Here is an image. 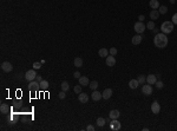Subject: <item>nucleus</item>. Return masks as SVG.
Segmentation results:
<instances>
[{
	"label": "nucleus",
	"mask_w": 177,
	"mask_h": 131,
	"mask_svg": "<svg viewBox=\"0 0 177 131\" xmlns=\"http://www.w3.org/2000/svg\"><path fill=\"white\" fill-rule=\"evenodd\" d=\"M154 44L158 49H164L168 45V37L165 33H157L154 38Z\"/></svg>",
	"instance_id": "f257e3e1"
},
{
	"label": "nucleus",
	"mask_w": 177,
	"mask_h": 131,
	"mask_svg": "<svg viewBox=\"0 0 177 131\" xmlns=\"http://www.w3.org/2000/svg\"><path fill=\"white\" fill-rule=\"evenodd\" d=\"M161 31H162V33H165V34L171 33V32L174 31L173 21H164V23L161 25Z\"/></svg>",
	"instance_id": "f03ea898"
},
{
	"label": "nucleus",
	"mask_w": 177,
	"mask_h": 131,
	"mask_svg": "<svg viewBox=\"0 0 177 131\" xmlns=\"http://www.w3.org/2000/svg\"><path fill=\"white\" fill-rule=\"evenodd\" d=\"M36 77H37V73H36V70H28L26 71V74H25V79L27 81H32V80H36Z\"/></svg>",
	"instance_id": "7ed1b4c3"
},
{
	"label": "nucleus",
	"mask_w": 177,
	"mask_h": 131,
	"mask_svg": "<svg viewBox=\"0 0 177 131\" xmlns=\"http://www.w3.org/2000/svg\"><path fill=\"white\" fill-rule=\"evenodd\" d=\"M145 27H146V25H144V24H143V21H138V23L135 24L133 28H135V31H136L138 34H142L143 32L145 31Z\"/></svg>",
	"instance_id": "20e7f679"
},
{
	"label": "nucleus",
	"mask_w": 177,
	"mask_h": 131,
	"mask_svg": "<svg viewBox=\"0 0 177 131\" xmlns=\"http://www.w3.org/2000/svg\"><path fill=\"white\" fill-rule=\"evenodd\" d=\"M120 128H122V124H120V122H118V119H111V122H110V129L111 130L118 131Z\"/></svg>",
	"instance_id": "39448f33"
},
{
	"label": "nucleus",
	"mask_w": 177,
	"mask_h": 131,
	"mask_svg": "<svg viewBox=\"0 0 177 131\" xmlns=\"http://www.w3.org/2000/svg\"><path fill=\"white\" fill-rule=\"evenodd\" d=\"M1 70L4 71V72H11L12 70H13V65L9 63V62H4V63L1 64Z\"/></svg>",
	"instance_id": "423d86ee"
},
{
	"label": "nucleus",
	"mask_w": 177,
	"mask_h": 131,
	"mask_svg": "<svg viewBox=\"0 0 177 131\" xmlns=\"http://www.w3.org/2000/svg\"><path fill=\"white\" fill-rule=\"evenodd\" d=\"M151 111H152V113H155V115H158L159 113V111H161V105L158 104L157 100H155L154 103L151 104Z\"/></svg>",
	"instance_id": "0eeeda50"
},
{
	"label": "nucleus",
	"mask_w": 177,
	"mask_h": 131,
	"mask_svg": "<svg viewBox=\"0 0 177 131\" xmlns=\"http://www.w3.org/2000/svg\"><path fill=\"white\" fill-rule=\"evenodd\" d=\"M142 92H143V95L150 96L151 93H152V86L150 85V84H148V85H143V87H142Z\"/></svg>",
	"instance_id": "6e6552de"
},
{
	"label": "nucleus",
	"mask_w": 177,
	"mask_h": 131,
	"mask_svg": "<svg viewBox=\"0 0 177 131\" xmlns=\"http://www.w3.org/2000/svg\"><path fill=\"white\" fill-rule=\"evenodd\" d=\"M78 100L83 103V104H85L89 102V95L87 93H84V92H80L79 95H78Z\"/></svg>",
	"instance_id": "1a4fd4ad"
},
{
	"label": "nucleus",
	"mask_w": 177,
	"mask_h": 131,
	"mask_svg": "<svg viewBox=\"0 0 177 131\" xmlns=\"http://www.w3.org/2000/svg\"><path fill=\"white\" fill-rule=\"evenodd\" d=\"M105 63H106V65L108 66H110V67H112V66H115V64H116V59H115V56H108L106 57V60H105Z\"/></svg>",
	"instance_id": "9d476101"
},
{
	"label": "nucleus",
	"mask_w": 177,
	"mask_h": 131,
	"mask_svg": "<svg viewBox=\"0 0 177 131\" xmlns=\"http://www.w3.org/2000/svg\"><path fill=\"white\" fill-rule=\"evenodd\" d=\"M142 40H143V37H142L141 34H138V33H137V36L132 37V39H131L133 45H139V44L142 43Z\"/></svg>",
	"instance_id": "9b49d317"
},
{
	"label": "nucleus",
	"mask_w": 177,
	"mask_h": 131,
	"mask_svg": "<svg viewBox=\"0 0 177 131\" xmlns=\"http://www.w3.org/2000/svg\"><path fill=\"white\" fill-rule=\"evenodd\" d=\"M156 81H157V76H156V74H149V76L146 77V83L150 84V85H154Z\"/></svg>",
	"instance_id": "f8f14e48"
},
{
	"label": "nucleus",
	"mask_w": 177,
	"mask_h": 131,
	"mask_svg": "<svg viewBox=\"0 0 177 131\" xmlns=\"http://www.w3.org/2000/svg\"><path fill=\"white\" fill-rule=\"evenodd\" d=\"M102 98H103V96H102V93H100L99 91L93 90V92H92V100H95V102H98V100H100Z\"/></svg>",
	"instance_id": "ddd939ff"
},
{
	"label": "nucleus",
	"mask_w": 177,
	"mask_h": 131,
	"mask_svg": "<svg viewBox=\"0 0 177 131\" xmlns=\"http://www.w3.org/2000/svg\"><path fill=\"white\" fill-rule=\"evenodd\" d=\"M109 116L111 119H118L119 118V116H120V112L118 111V110H111L109 113Z\"/></svg>",
	"instance_id": "4468645a"
},
{
	"label": "nucleus",
	"mask_w": 177,
	"mask_h": 131,
	"mask_svg": "<svg viewBox=\"0 0 177 131\" xmlns=\"http://www.w3.org/2000/svg\"><path fill=\"white\" fill-rule=\"evenodd\" d=\"M159 12H158V9H152L151 12H150V19H152V20H157V19L159 18Z\"/></svg>",
	"instance_id": "2eb2a0df"
},
{
	"label": "nucleus",
	"mask_w": 177,
	"mask_h": 131,
	"mask_svg": "<svg viewBox=\"0 0 177 131\" xmlns=\"http://www.w3.org/2000/svg\"><path fill=\"white\" fill-rule=\"evenodd\" d=\"M102 96H103L104 99H109V98H111V96H112V90H111V89H105V90L103 91Z\"/></svg>",
	"instance_id": "dca6fc26"
},
{
	"label": "nucleus",
	"mask_w": 177,
	"mask_h": 131,
	"mask_svg": "<svg viewBox=\"0 0 177 131\" xmlns=\"http://www.w3.org/2000/svg\"><path fill=\"white\" fill-rule=\"evenodd\" d=\"M38 86H40V83H39V81L32 80V81H30V84H28V89H30V90H37Z\"/></svg>",
	"instance_id": "f3484780"
},
{
	"label": "nucleus",
	"mask_w": 177,
	"mask_h": 131,
	"mask_svg": "<svg viewBox=\"0 0 177 131\" xmlns=\"http://www.w3.org/2000/svg\"><path fill=\"white\" fill-rule=\"evenodd\" d=\"M79 84L82 86H89L90 84V80H89V78L85 77V76H83V77L79 78Z\"/></svg>",
	"instance_id": "a211bd4d"
},
{
	"label": "nucleus",
	"mask_w": 177,
	"mask_h": 131,
	"mask_svg": "<svg viewBox=\"0 0 177 131\" xmlns=\"http://www.w3.org/2000/svg\"><path fill=\"white\" fill-rule=\"evenodd\" d=\"M149 6L152 9H158V7L161 6L158 2V0H150L149 1Z\"/></svg>",
	"instance_id": "6ab92c4d"
},
{
	"label": "nucleus",
	"mask_w": 177,
	"mask_h": 131,
	"mask_svg": "<svg viewBox=\"0 0 177 131\" xmlns=\"http://www.w3.org/2000/svg\"><path fill=\"white\" fill-rule=\"evenodd\" d=\"M138 85H139V83H138V80H137V79H131V80L129 81V86H130V89H132V90L137 89V87H138Z\"/></svg>",
	"instance_id": "aec40b11"
},
{
	"label": "nucleus",
	"mask_w": 177,
	"mask_h": 131,
	"mask_svg": "<svg viewBox=\"0 0 177 131\" xmlns=\"http://www.w3.org/2000/svg\"><path fill=\"white\" fill-rule=\"evenodd\" d=\"M73 65H74L76 67H82L83 66V59L80 58V57L74 58V60H73Z\"/></svg>",
	"instance_id": "412c9836"
},
{
	"label": "nucleus",
	"mask_w": 177,
	"mask_h": 131,
	"mask_svg": "<svg viewBox=\"0 0 177 131\" xmlns=\"http://www.w3.org/2000/svg\"><path fill=\"white\" fill-rule=\"evenodd\" d=\"M98 54H99V57H108L109 56V50L108 49H105V47H102L99 51H98Z\"/></svg>",
	"instance_id": "4be33fe9"
},
{
	"label": "nucleus",
	"mask_w": 177,
	"mask_h": 131,
	"mask_svg": "<svg viewBox=\"0 0 177 131\" xmlns=\"http://www.w3.org/2000/svg\"><path fill=\"white\" fill-rule=\"evenodd\" d=\"M8 111H9V108L7 106V104H1V106H0V112L2 113V115H6Z\"/></svg>",
	"instance_id": "5701e85b"
},
{
	"label": "nucleus",
	"mask_w": 177,
	"mask_h": 131,
	"mask_svg": "<svg viewBox=\"0 0 177 131\" xmlns=\"http://www.w3.org/2000/svg\"><path fill=\"white\" fill-rule=\"evenodd\" d=\"M49 85H50V84H49V81H47V80H44V79H43V80L40 81V87L44 91L49 89Z\"/></svg>",
	"instance_id": "b1692460"
},
{
	"label": "nucleus",
	"mask_w": 177,
	"mask_h": 131,
	"mask_svg": "<svg viewBox=\"0 0 177 131\" xmlns=\"http://www.w3.org/2000/svg\"><path fill=\"white\" fill-rule=\"evenodd\" d=\"M137 80H138V83H139L141 85H143V84L146 81V77L144 76V74H139V76L137 77Z\"/></svg>",
	"instance_id": "393cba45"
},
{
	"label": "nucleus",
	"mask_w": 177,
	"mask_h": 131,
	"mask_svg": "<svg viewBox=\"0 0 177 131\" xmlns=\"http://www.w3.org/2000/svg\"><path fill=\"white\" fill-rule=\"evenodd\" d=\"M89 87H90L91 90H97V87H98V81L92 80L90 84H89Z\"/></svg>",
	"instance_id": "a878e982"
},
{
	"label": "nucleus",
	"mask_w": 177,
	"mask_h": 131,
	"mask_svg": "<svg viewBox=\"0 0 177 131\" xmlns=\"http://www.w3.org/2000/svg\"><path fill=\"white\" fill-rule=\"evenodd\" d=\"M105 123H106L105 118H102V117L97 118V125H98V127H104Z\"/></svg>",
	"instance_id": "bb28decb"
},
{
	"label": "nucleus",
	"mask_w": 177,
	"mask_h": 131,
	"mask_svg": "<svg viewBox=\"0 0 177 131\" xmlns=\"http://www.w3.org/2000/svg\"><path fill=\"white\" fill-rule=\"evenodd\" d=\"M68 89H70L68 83H67V81H63V83H61V90L66 92V91H68Z\"/></svg>",
	"instance_id": "cd10ccee"
},
{
	"label": "nucleus",
	"mask_w": 177,
	"mask_h": 131,
	"mask_svg": "<svg viewBox=\"0 0 177 131\" xmlns=\"http://www.w3.org/2000/svg\"><path fill=\"white\" fill-rule=\"evenodd\" d=\"M158 12H159V14H165L167 12H168L167 6H159V7H158Z\"/></svg>",
	"instance_id": "c85d7f7f"
},
{
	"label": "nucleus",
	"mask_w": 177,
	"mask_h": 131,
	"mask_svg": "<svg viewBox=\"0 0 177 131\" xmlns=\"http://www.w3.org/2000/svg\"><path fill=\"white\" fill-rule=\"evenodd\" d=\"M73 91H74L77 95H79V93L82 92V85H80V84H79V85H76L73 87Z\"/></svg>",
	"instance_id": "c756f323"
},
{
	"label": "nucleus",
	"mask_w": 177,
	"mask_h": 131,
	"mask_svg": "<svg viewBox=\"0 0 177 131\" xmlns=\"http://www.w3.org/2000/svg\"><path fill=\"white\" fill-rule=\"evenodd\" d=\"M155 85H156V87H157V89H159V90H161V89H163V87H164V83H163V81H161V80H157L156 83H155Z\"/></svg>",
	"instance_id": "7c9ffc66"
},
{
	"label": "nucleus",
	"mask_w": 177,
	"mask_h": 131,
	"mask_svg": "<svg viewBox=\"0 0 177 131\" xmlns=\"http://www.w3.org/2000/svg\"><path fill=\"white\" fill-rule=\"evenodd\" d=\"M146 27H148L149 30H154V28H155V23H154V20H151V21H149V23L146 24Z\"/></svg>",
	"instance_id": "2f4dec72"
},
{
	"label": "nucleus",
	"mask_w": 177,
	"mask_h": 131,
	"mask_svg": "<svg viewBox=\"0 0 177 131\" xmlns=\"http://www.w3.org/2000/svg\"><path fill=\"white\" fill-rule=\"evenodd\" d=\"M117 49H116V47H111V49H110L109 50V53L111 54V56H116V54H117Z\"/></svg>",
	"instance_id": "473e14b6"
},
{
	"label": "nucleus",
	"mask_w": 177,
	"mask_h": 131,
	"mask_svg": "<svg viewBox=\"0 0 177 131\" xmlns=\"http://www.w3.org/2000/svg\"><path fill=\"white\" fill-rule=\"evenodd\" d=\"M32 66H33V68H34V70H39V68L41 67V63H33V65H32Z\"/></svg>",
	"instance_id": "72a5a7b5"
},
{
	"label": "nucleus",
	"mask_w": 177,
	"mask_h": 131,
	"mask_svg": "<svg viewBox=\"0 0 177 131\" xmlns=\"http://www.w3.org/2000/svg\"><path fill=\"white\" fill-rule=\"evenodd\" d=\"M58 97L60 98V99H64V98L66 97V93H65V91L61 90V92H59V93H58Z\"/></svg>",
	"instance_id": "f704fd0d"
},
{
	"label": "nucleus",
	"mask_w": 177,
	"mask_h": 131,
	"mask_svg": "<svg viewBox=\"0 0 177 131\" xmlns=\"http://www.w3.org/2000/svg\"><path fill=\"white\" fill-rule=\"evenodd\" d=\"M171 19H173L171 21H173V24H174V25H177V13H175V14H174V15H173V18H171Z\"/></svg>",
	"instance_id": "c9c22d12"
},
{
	"label": "nucleus",
	"mask_w": 177,
	"mask_h": 131,
	"mask_svg": "<svg viewBox=\"0 0 177 131\" xmlns=\"http://www.w3.org/2000/svg\"><path fill=\"white\" fill-rule=\"evenodd\" d=\"M73 77H74V78H77V79H79V78L82 77V76H80V73L78 72V71H76V72L73 73Z\"/></svg>",
	"instance_id": "e433bc0d"
},
{
	"label": "nucleus",
	"mask_w": 177,
	"mask_h": 131,
	"mask_svg": "<svg viewBox=\"0 0 177 131\" xmlns=\"http://www.w3.org/2000/svg\"><path fill=\"white\" fill-rule=\"evenodd\" d=\"M86 130L87 131H93V130H95V127H93V125H87Z\"/></svg>",
	"instance_id": "4c0bfd02"
},
{
	"label": "nucleus",
	"mask_w": 177,
	"mask_h": 131,
	"mask_svg": "<svg viewBox=\"0 0 177 131\" xmlns=\"http://www.w3.org/2000/svg\"><path fill=\"white\" fill-rule=\"evenodd\" d=\"M36 80H37V81H39V83H40V81L43 80V78H41V76H38V74H37V77H36Z\"/></svg>",
	"instance_id": "58836bf2"
},
{
	"label": "nucleus",
	"mask_w": 177,
	"mask_h": 131,
	"mask_svg": "<svg viewBox=\"0 0 177 131\" xmlns=\"http://www.w3.org/2000/svg\"><path fill=\"white\" fill-rule=\"evenodd\" d=\"M138 19H139V21H143V20L145 19V17H144V15L142 14V15H139V17H138Z\"/></svg>",
	"instance_id": "ea45409f"
},
{
	"label": "nucleus",
	"mask_w": 177,
	"mask_h": 131,
	"mask_svg": "<svg viewBox=\"0 0 177 131\" xmlns=\"http://www.w3.org/2000/svg\"><path fill=\"white\" fill-rule=\"evenodd\" d=\"M110 119H111V118H106V119H105V121H106V123H110V122H111Z\"/></svg>",
	"instance_id": "a19ab883"
},
{
	"label": "nucleus",
	"mask_w": 177,
	"mask_h": 131,
	"mask_svg": "<svg viewBox=\"0 0 177 131\" xmlns=\"http://www.w3.org/2000/svg\"><path fill=\"white\" fill-rule=\"evenodd\" d=\"M176 2V0H170V4H175Z\"/></svg>",
	"instance_id": "79ce46f5"
}]
</instances>
